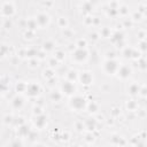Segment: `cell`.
<instances>
[{
  "label": "cell",
  "instance_id": "9",
  "mask_svg": "<svg viewBox=\"0 0 147 147\" xmlns=\"http://www.w3.org/2000/svg\"><path fill=\"white\" fill-rule=\"evenodd\" d=\"M48 21H49L48 15H46V14H44V13H40V14L37 15V18H36L37 25H39V26H45V25L48 24Z\"/></svg>",
  "mask_w": 147,
  "mask_h": 147
},
{
  "label": "cell",
  "instance_id": "12",
  "mask_svg": "<svg viewBox=\"0 0 147 147\" xmlns=\"http://www.w3.org/2000/svg\"><path fill=\"white\" fill-rule=\"evenodd\" d=\"M23 103H24V101H23V98H22V96H15V98L13 99V101H11L13 107L16 108V109L21 108V107L23 106Z\"/></svg>",
  "mask_w": 147,
  "mask_h": 147
},
{
  "label": "cell",
  "instance_id": "14",
  "mask_svg": "<svg viewBox=\"0 0 147 147\" xmlns=\"http://www.w3.org/2000/svg\"><path fill=\"white\" fill-rule=\"evenodd\" d=\"M51 98H52V100L53 101H59L60 99H61V94L59 93V92H52V94H51Z\"/></svg>",
  "mask_w": 147,
  "mask_h": 147
},
{
  "label": "cell",
  "instance_id": "13",
  "mask_svg": "<svg viewBox=\"0 0 147 147\" xmlns=\"http://www.w3.org/2000/svg\"><path fill=\"white\" fill-rule=\"evenodd\" d=\"M8 88V80L6 78H0V92H5Z\"/></svg>",
  "mask_w": 147,
  "mask_h": 147
},
{
  "label": "cell",
  "instance_id": "19",
  "mask_svg": "<svg viewBox=\"0 0 147 147\" xmlns=\"http://www.w3.org/2000/svg\"><path fill=\"white\" fill-rule=\"evenodd\" d=\"M34 147H44V146H42V145H36Z\"/></svg>",
  "mask_w": 147,
  "mask_h": 147
},
{
  "label": "cell",
  "instance_id": "11",
  "mask_svg": "<svg viewBox=\"0 0 147 147\" xmlns=\"http://www.w3.org/2000/svg\"><path fill=\"white\" fill-rule=\"evenodd\" d=\"M17 133L21 136V137H25V136H29L30 134V129L28 125H21L18 126V130H17Z\"/></svg>",
  "mask_w": 147,
  "mask_h": 147
},
{
  "label": "cell",
  "instance_id": "2",
  "mask_svg": "<svg viewBox=\"0 0 147 147\" xmlns=\"http://www.w3.org/2000/svg\"><path fill=\"white\" fill-rule=\"evenodd\" d=\"M118 69V63L113 60V59H108L105 63H103V70L107 72V74H115Z\"/></svg>",
  "mask_w": 147,
  "mask_h": 147
},
{
  "label": "cell",
  "instance_id": "3",
  "mask_svg": "<svg viewBox=\"0 0 147 147\" xmlns=\"http://www.w3.org/2000/svg\"><path fill=\"white\" fill-rule=\"evenodd\" d=\"M39 92H40V86H39L37 83H30V84H28L26 87H25V93H26V95H29V96H31V98L37 96V95L39 94Z\"/></svg>",
  "mask_w": 147,
  "mask_h": 147
},
{
  "label": "cell",
  "instance_id": "18",
  "mask_svg": "<svg viewBox=\"0 0 147 147\" xmlns=\"http://www.w3.org/2000/svg\"><path fill=\"white\" fill-rule=\"evenodd\" d=\"M62 55H63V53H62V52H57V53H56V57H57L59 60L63 59V56H62Z\"/></svg>",
  "mask_w": 147,
  "mask_h": 147
},
{
  "label": "cell",
  "instance_id": "5",
  "mask_svg": "<svg viewBox=\"0 0 147 147\" xmlns=\"http://www.w3.org/2000/svg\"><path fill=\"white\" fill-rule=\"evenodd\" d=\"M61 88H62V92H63L64 94H68V95L74 94V93H75V91H76V87H75L74 83H72V82H69V80L64 82V83L62 84Z\"/></svg>",
  "mask_w": 147,
  "mask_h": 147
},
{
  "label": "cell",
  "instance_id": "6",
  "mask_svg": "<svg viewBox=\"0 0 147 147\" xmlns=\"http://www.w3.org/2000/svg\"><path fill=\"white\" fill-rule=\"evenodd\" d=\"M78 78H79L80 83L84 84V85H90V84L93 82V76H92V74H91L90 71H84V72H82Z\"/></svg>",
  "mask_w": 147,
  "mask_h": 147
},
{
  "label": "cell",
  "instance_id": "7",
  "mask_svg": "<svg viewBox=\"0 0 147 147\" xmlns=\"http://www.w3.org/2000/svg\"><path fill=\"white\" fill-rule=\"evenodd\" d=\"M33 123H34V125H36L37 127L42 129V127L46 125V123H47V118H46V116H45V115L39 114V115H37V116L34 117Z\"/></svg>",
  "mask_w": 147,
  "mask_h": 147
},
{
  "label": "cell",
  "instance_id": "17",
  "mask_svg": "<svg viewBox=\"0 0 147 147\" xmlns=\"http://www.w3.org/2000/svg\"><path fill=\"white\" fill-rule=\"evenodd\" d=\"M9 147H22V144L18 140H14V141H11V144L9 145Z\"/></svg>",
  "mask_w": 147,
  "mask_h": 147
},
{
  "label": "cell",
  "instance_id": "10",
  "mask_svg": "<svg viewBox=\"0 0 147 147\" xmlns=\"http://www.w3.org/2000/svg\"><path fill=\"white\" fill-rule=\"evenodd\" d=\"M1 13H2L5 16H11L13 13H14V6H13L10 2L3 3L2 7H1Z\"/></svg>",
  "mask_w": 147,
  "mask_h": 147
},
{
  "label": "cell",
  "instance_id": "1",
  "mask_svg": "<svg viewBox=\"0 0 147 147\" xmlns=\"http://www.w3.org/2000/svg\"><path fill=\"white\" fill-rule=\"evenodd\" d=\"M87 106V102L85 100V98L80 96V95H75L70 99V107L75 110H83L85 109Z\"/></svg>",
  "mask_w": 147,
  "mask_h": 147
},
{
  "label": "cell",
  "instance_id": "4",
  "mask_svg": "<svg viewBox=\"0 0 147 147\" xmlns=\"http://www.w3.org/2000/svg\"><path fill=\"white\" fill-rule=\"evenodd\" d=\"M86 59H87V52L85 48H77L72 53V60H75L76 62H83Z\"/></svg>",
  "mask_w": 147,
  "mask_h": 147
},
{
  "label": "cell",
  "instance_id": "15",
  "mask_svg": "<svg viewBox=\"0 0 147 147\" xmlns=\"http://www.w3.org/2000/svg\"><path fill=\"white\" fill-rule=\"evenodd\" d=\"M129 91H130L131 94H137L138 91H139V87H138L137 85H131L130 88H129Z\"/></svg>",
  "mask_w": 147,
  "mask_h": 147
},
{
  "label": "cell",
  "instance_id": "16",
  "mask_svg": "<svg viewBox=\"0 0 147 147\" xmlns=\"http://www.w3.org/2000/svg\"><path fill=\"white\" fill-rule=\"evenodd\" d=\"M86 107H88L90 111H95V110L98 109V106H96L94 102H92V103H87V106H86Z\"/></svg>",
  "mask_w": 147,
  "mask_h": 147
},
{
  "label": "cell",
  "instance_id": "8",
  "mask_svg": "<svg viewBox=\"0 0 147 147\" xmlns=\"http://www.w3.org/2000/svg\"><path fill=\"white\" fill-rule=\"evenodd\" d=\"M116 72L118 74V77H119V78L125 79V78H127V77L130 76L131 69H130L129 67H126V65H122V67H118V69H117Z\"/></svg>",
  "mask_w": 147,
  "mask_h": 147
}]
</instances>
